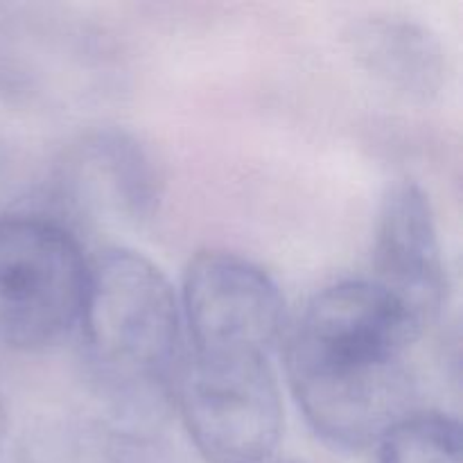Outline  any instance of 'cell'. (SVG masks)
Listing matches in <instances>:
<instances>
[{
	"instance_id": "obj_1",
	"label": "cell",
	"mask_w": 463,
	"mask_h": 463,
	"mask_svg": "<svg viewBox=\"0 0 463 463\" xmlns=\"http://www.w3.org/2000/svg\"><path fill=\"white\" fill-rule=\"evenodd\" d=\"M425 326L375 280L351 279L310 298L285 348L288 383L312 432L360 452L414 411L407 355Z\"/></svg>"
},
{
	"instance_id": "obj_2",
	"label": "cell",
	"mask_w": 463,
	"mask_h": 463,
	"mask_svg": "<svg viewBox=\"0 0 463 463\" xmlns=\"http://www.w3.org/2000/svg\"><path fill=\"white\" fill-rule=\"evenodd\" d=\"M77 328L95 389L122 439L149 434L175 407L184 360L179 294L156 262L131 249L99 251L89 265Z\"/></svg>"
},
{
	"instance_id": "obj_3",
	"label": "cell",
	"mask_w": 463,
	"mask_h": 463,
	"mask_svg": "<svg viewBox=\"0 0 463 463\" xmlns=\"http://www.w3.org/2000/svg\"><path fill=\"white\" fill-rule=\"evenodd\" d=\"M190 441L206 463H267L283 437V396L267 355L188 348L175 383Z\"/></svg>"
},
{
	"instance_id": "obj_4",
	"label": "cell",
	"mask_w": 463,
	"mask_h": 463,
	"mask_svg": "<svg viewBox=\"0 0 463 463\" xmlns=\"http://www.w3.org/2000/svg\"><path fill=\"white\" fill-rule=\"evenodd\" d=\"M90 260L54 217L0 215V344L41 351L77 326Z\"/></svg>"
},
{
	"instance_id": "obj_5",
	"label": "cell",
	"mask_w": 463,
	"mask_h": 463,
	"mask_svg": "<svg viewBox=\"0 0 463 463\" xmlns=\"http://www.w3.org/2000/svg\"><path fill=\"white\" fill-rule=\"evenodd\" d=\"M179 307L194 351L269 357L285 330L279 283L260 265L233 251L208 249L190 258Z\"/></svg>"
},
{
	"instance_id": "obj_6",
	"label": "cell",
	"mask_w": 463,
	"mask_h": 463,
	"mask_svg": "<svg viewBox=\"0 0 463 463\" xmlns=\"http://www.w3.org/2000/svg\"><path fill=\"white\" fill-rule=\"evenodd\" d=\"M54 181L72 215L107 224L147 220L163 193L156 156L125 129H98L75 140L63 152Z\"/></svg>"
},
{
	"instance_id": "obj_7",
	"label": "cell",
	"mask_w": 463,
	"mask_h": 463,
	"mask_svg": "<svg viewBox=\"0 0 463 463\" xmlns=\"http://www.w3.org/2000/svg\"><path fill=\"white\" fill-rule=\"evenodd\" d=\"M375 283L405 303L423 326L448 301V269L437 215L425 190L396 181L384 193L373 238Z\"/></svg>"
},
{
	"instance_id": "obj_8",
	"label": "cell",
	"mask_w": 463,
	"mask_h": 463,
	"mask_svg": "<svg viewBox=\"0 0 463 463\" xmlns=\"http://www.w3.org/2000/svg\"><path fill=\"white\" fill-rule=\"evenodd\" d=\"M355 61L383 89L407 102L428 104L448 81V52L425 23L396 14H373L348 32Z\"/></svg>"
},
{
	"instance_id": "obj_9",
	"label": "cell",
	"mask_w": 463,
	"mask_h": 463,
	"mask_svg": "<svg viewBox=\"0 0 463 463\" xmlns=\"http://www.w3.org/2000/svg\"><path fill=\"white\" fill-rule=\"evenodd\" d=\"M122 441L109 425L54 420L27 434L18 463H122Z\"/></svg>"
},
{
	"instance_id": "obj_10",
	"label": "cell",
	"mask_w": 463,
	"mask_h": 463,
	"mask_svg": "<svg viewBox=\"0 0 463 463\" xmlns=\"http://www.w3.org/2000/svg\"><path fill=\"white\" fill-rule=\"evenodd\" d=\"M375 448L378 463H463L459 420L439 411H411Z\"/></svg>"
},
{
	"instance_id": "obj_11",
	"label": "cell",
	"mask_w": 463,
	"mask_h": 463,
	"mask_svg": "<svg viewBox=\"0 0 463 463\" xmlns=\"http://www.w3.org/2000/svg\"><path fill=\"white\" fill-rule=\"evenodd\" d=\"M9 184H12V181H9V161L5 158L3 149H0V199H3L5 193L9 190Z\"/></svg>"
},
{
	"instance_id": "obj_12",
	"label": "cell",
	"mask_w": 463,
	"mask_h": 463,
	"mask_svg": "<svg viewBox=\"0 0 463 463\" xmlns=\"http://www.w3.org/2000/svg\"><path fill=\"white\" fill-rule=\"evenodd\" d=\"M5 434H7V411H5L3 402H0V446L5 441Z\"/></svg>"
},
{
	"instance_id": "obj_13",
	"label": "cell",
	"mask_w": 463,
	"mask_h": 463,
	"mask_svg": "<svg viewBox=\"0 0 463 463\" xmlns=\"http://www.w3.org/2000/svg\"><path fill=\"white\" fill-rule=\"evenodd\" d=\"M267 463H301V461H294V459H279V457H274V459H269Z\"/></svg>"
}]
</instances>
